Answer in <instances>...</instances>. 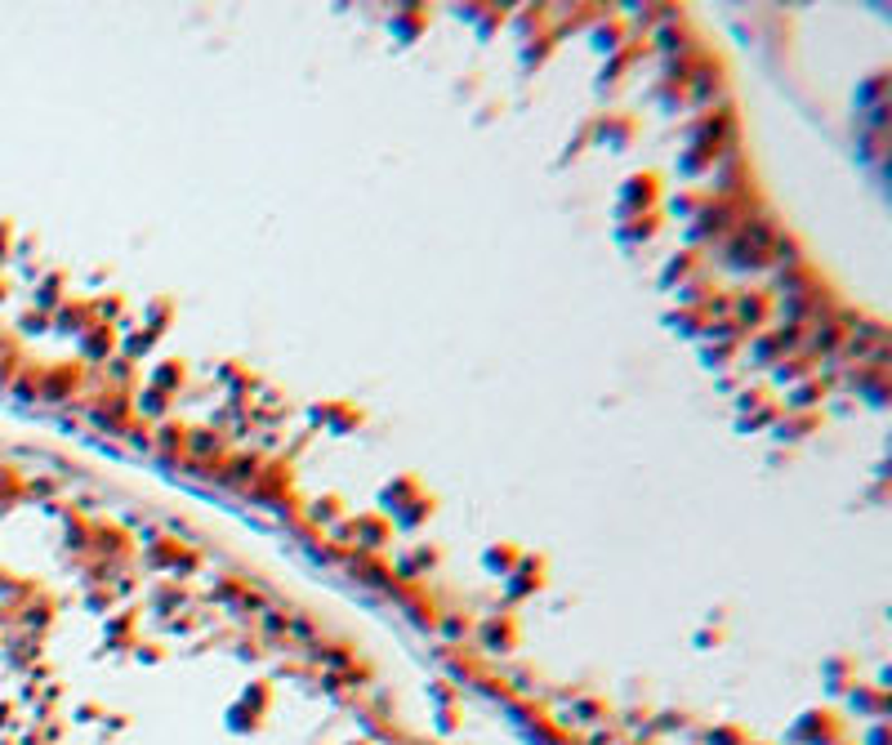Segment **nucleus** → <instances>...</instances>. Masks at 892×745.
<instances>
[{"label": "nucleus", "mask_w": 892, "mask_h": 745, "mask_svg": "<svg viewBox=\"0 0 892 745\" xmlns=\"http://www.w3.org/2000/svg\"><path fill=\"white\" fill-rule=\"evenodd\" d=\"M513 563H518V554H513V545H495L491 554H486V567H491V571H509Z\"/></svg>", "instance_id": "f257e3e1"}]
</instances>
